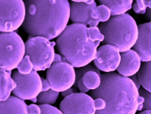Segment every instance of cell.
<instances>
[{
	"mask_svg": "<svg viewBox=\"0 0 151 114\" xmlns=\"http://www.w3.org/2000/svg\"><path fill=\"white\" fill-rule=\"evenodd\" d=\"M26 16L23 30L30 37L55 39L67 28L70 19L68 0H24Z\"/></svg>",
	"mask_w": 151,
	"mask_h": 114,
	"instance_id": "6da1fadb",
	"label": "cell"
},
{
	"mask_svg": "<svg viewBox=\"0 0 151 114\" xmlns=\"http://www.w3.org/2000/svg\"><path fill=\"white\" fill-rule=\"evenodd\" d=\"M90 95L93 99L103 98L106 102L105 109L96 111L98 114H135L144 101L131 78L114 71L101 75L99 87Z\"/></svg>",
	"mask_w": 151,
	"mask_h": 114,
	"instance_id": "7a4b0ae2",
	"label": "cell"
},
{
	"mask_svg": "<svg viewBox=\"0 0 151 114\" xmlns=\"http://www.w3.org/2000/svg\"><path fill=\"white\" fill-rule=\"evenodd\" d=\"M100 41H93L87 34V27L82 23L68 25L56 40L58 52L75 68L91 64L96 57Z\"/></svg>",
	"mask_w": 151,
	"mask_h": 114,
	"instance_id": "3957f363",
	"label": "cell"
},
{
	"mask_svg": "<svg viewBox=\"0 0 151 114\" xmlns=\"http://www.w3.org/2000/svg\"><path fill=\"white\" fill-rule=\"evenodd\" d=\"M99 30L105 36V44L113 45L120 52L130 50L138 38V26L129 14L112 16L99 25Z\"/></svg>",
	"mask_w": 151,
	"mask_h": 114,
	"instance_id": "277c9868",
	"label": "cell"
},
{
	"mask_svg": "<svg viewBox=\"0 0 151 114\" xmlns=\"http://www.w3.org/2000/svg\"><path fill=\"white\" fill-rule=\"evenodd\" d=\"M25 54V43L15 32L0 34V68L12 70L17 68Z\"/></svg>",
	"mask_w": 151,
	"mask_h": 114,
	"instance_id": "5b68a950",
	"label": "cell"
},
{
	"mask_svg": "<svg viewBox=\"0 0 151 114\" xmlns=\"http://www.w3.org/2000/svg\"><path fill=\"white\" fill-rule=\"evenodd\" d=\"M25 54L29 57L33 69L36 71L49 68L55 55L52 42L42 36L29 37L25 42Z\"/></svg>",
	"mask_w": 151,
	"mask_h": 114,
	"instance_id": "8992f818",
	"label": "cell"
},
{
	"mask_svg": "<svg viewBox=\"0 0 151 114\" xmlns=\"http://www.w3.org/2000/svg\"><path fill=\"white\" fill-rule=\"evenodd\" d=\"M46 77L52 89L63 92L74 85L76 74L73 65L65 61L60 54H55L53 64L47 70Z\"/></svg>",
	"mask_w": 151,
	"mask_h": 114,
	"instance_id": "52a82bcc",
	"label": "cell"
},
{
	"mask_svg": "<svg viewBox=\"0 0 151 114\" xmlns=\"http://www.w3.org/2000/svg\"><path fill=\"white\" fill-rule=\"evenodd\" d=\"M26 7L23 0H0V31L14 32L23 25Z\"/></svg>",
	"mask_w": 151,
	"mask_h": 114,
	"instance_id": "ba28073f",
	"label": "cell"
},
{
	"mask_svg": "<svg viewBox=\"0 0 151 114\" xmlns=\"http://www.w3.org/2000/svg\"><path fill=\"white\" fill-rule=\"evenodd\" d=\"M12 78L17 83V87L12 92L20 99L31 101L42 92V78L35 69L29 74L15 71Z\"/></svg>",
	"mask_w": 151,
	"mask_h": 114,
	"instance_id": "9c48e42d",
	"label": "cell"
},
{
	"mask_svg": "<svg viewBox=\"0 0 151 114\" xmlns=\"http://www.w3.org/2000/svg\"><path fill=\"white\" fill-rule=\"evenodd\" d=\"M60 110L64 114H94V99L86 93H73L65 97L60 104Z\"/></svg>",
	"mask_w": 151,
	"mask_h": 114,
	"instance_id": "30bf717a",
	"label": "cell"
},
{
	"mask_svg": "<svg viewBox=\"0 0 151 114\" xmlns=\"http://www.w3.org/2000/svg\"><path fill=\"white\" fill-rule=\"evenodd\" d=\"M120 61L121 54L118 48L113 45L105 44L97 50V54L93 63L101 71L112 72L116 70Z\"/></svg>",
	"mask_w": 151,
	"mask_h": 114,
	"instance_id": "8fae6325",
	"label": "cell"
},
{
	"mask_svg": "<svg viewBox=\"0 0 151 114\" xmlns=\"http://www.w3.org/2000/svg\"><path fill=\"white\" fill-rule=\"evenodd\" d=\"M96 8L97 4L95 2L92 4L86 2H72L70 4V20L73 23L97 27L100 22L92 17V13Z\"/></svg>",
	"mask_w": 151,
	"mask_h": 114,
	"instance_id": "7c38bea8",
	"label": "cell"
},
{
	"mask_svg": "<svg viewBox=\"0 0 151 114\" xmlns=\"http://www.w3.org/2000/svg\"><path fill=\"white\" fill-rule=\"evenodd\" d=\"M142 62L151 60V21L138 26V38L133 46Z\"/></svg>",
	"mask_w": 151,
	"mask_h": 114,
	"instance_id": "4fadbf2b",
	"label": "cell"
},
{
	"mask_svg": "<svg viewBox=\"0 0 151 114\" xmlns=\"http://www.w3.org/2000/svg\"><path fill=\"white\" fill-rule=\"evenodd\" d=\"M141 63L142 60L137 52L134 49H130L121 54V61L116 70L119 74L130 77L138 73L142 65Z\"/></svg>",
	"mask_w": 151,
	"mask_h": 114,
	"instance_id": "5bb4252c",
	"label": "cell"
},
{
	"mask_svg": "<svg viewBox=\"0 0 151 114\" xmlns=\"http://www.w3.org/2000/svg\"><path fill=\"white\" fill-rule=\"evenodd\" d=\"M4 113H28V106L23 99L17 96H10L5 101H0V114Z\"/></svg>",
	"mask_w": 151,
	"mask_h": 114,
	"instance_id": "9a60e30c",
	"label": "cell"
},
{
	"mask_svg": "<svg viewBox=\"0 0 151 114\" xmlns=\"http://www.w3.org/2000/svg\"><path fill=\"white\" fill-rule=\"evenodd\" d=\"M16 87L17 83L12 77V70L0 68V101L8 99Z\"/></svg>",
	"mask_w": 151,
	"mask_h": 114,
	"instance_id": "2e32d148",
	"label": "cell"
},
{
	"mask_svg": "<svg viewBox=\"0 0 151 114\" xmlns=\"http://www.w3.org/2000/svg\"><path fill=\"white\" fill-rule=\"evenodd\" d=\"M100 4L107 6L111 12V16L124 14L132 8L133 0H98Z\"/></svg>",
	"mask_w": 151,
	"mask_h": 114,
	"instance_id": "e0dca14e",
	"label": "cell"
},
{
	"mask_svg": "<svg viewBox=\"0 0 151 114\" xmlns=\"http://www.w3.org/2000/svg\"><path fill=\"white\" fill-rule=\"evenodd\" d=\"M137 75L142 87L151 92V60L143 62Z\"/></svg>",
	"mask_w": 151,
	"mask_h": 114,
	"instance_id": "ac0fdd59",
	"label": "cell"
},
{
	"mask_svg": "<svg viewBox=\"0 0 151 114\" xmlns=\"http://www.w3.org/2000/svg\"><path fill=\"white\" fill-rule=\"evenodd\" d=\"M84 84L90 90L96 89L101 83V75L94 70H89L82 76Z\"/></svg>",
	"mask_w": 151,
	"mask_h": 114,
	"instance_id": "d6986e66",
	"label": "cell"
},
{
	"mask_svg": "<svg viewBox=\"0 0 151 114\" xmlns=\"http://www.w3.org/2000/svg\"><path fill=\"white\" fill-rule=\"evenodd\" d=\"M60 92L55 91L52 89L47 90V91H42L37 98V103L38 104H48V105H54L56 102L59 97Z\"/></svg>",
	"mask_w": 151,
	"mask_h": 114,
	"instance_id": "ffe728a7",
	"label": "cell"
},
{
	"mask_svg": "<svg viewBox=\"0 0 151 114\" xmlns=\"http://www.w3.org/2000/svg\"><path fill=\"white\" fill-rule=\"evenodd\" d=\"M111 16V10L104 4L97 6V8L92 13V17L95 20H98L99 22L105 23L108 21Z\"/></svg>",
	"mask_w": 151,
	"mask_h": 114,
	"instance_id": "44dd1931",
	"label": "cell"
},
{
	"mask_svg": "<svg viewBox=\"0 0 151 114\" xmlns=\"http://www.w3.org/2000/svg\"><path fill=\"white\" fill-rule=\"evenodd\" d=\"M17 69L22 74H29L33 70V64L28 55L24 56L23 60L18 64Z\"/></svg>",
	"mask_w": 151,
	"mask_h": 114,
	"instance_id": "7402d4cb",
	"label": "cell"
},
{
	"mask_svg": "<svg viewBox=\"0 0 151 114\" xmlns=\"http://www.w3.org/2000/svg\"><path fill=\"white\" fill-rule=\"evenodd\" d=\"M87 34L88 37L91 40L93 41H104L105 40V36L102 34L99 30V28H98L97 27H90L87 28Z\"/></svg>",
	"mask_w": 151,
	"mask_h": 114,
	"instance_id": "603a6c76",
	"label": "cell"
},
{
	"mask_svg": "<svg viewBox=\"0 0 151 114\" xmlns=\"http://www.w3.org/2000/svg\"><path fill=\"white\" fill-rule=\"evenodd\" d=\"M138 91H139L140 95L144 98V101H143V104H142L143 106H142V111L151 110V92L146 90L142 87L140 88Z\"/></svg>",
	"mask_w": 151,
	"mask_h": 114,
	"instance_id": "cb8c5ba5",
	"label": "cell"
},
{
	"mask_svg": "<svg viewBox=\"0 0 151 114\" xmlns=\"http://www.w3.org/2000/svg\"><path fill=\"white\" fill-rule=\"evenodd\" d=\"M41 113L42 114H61V111L48 104H40Z\"/></svg>",
	"mask_w": 151,
	"mask_h": 114,
	"instance_id": "d4e9b609",
	"label": "cell"
},
{
	"mask_svg": "<svg viewBox=\"0 0 151 114\" xmlns=\"http://www.w3.org/2000/svg\"><path fill=\"white\" fill-rule=\"evenodd\" d=\"M133 11L137 14H145L147 11V7L144 4L142 0H135V3L132 5Z\"/></svg>",
	"mask_w": 151,
	"mask_h": 114,
	"instance_id": "484cf974",
	"label": "cell"
},
{
	"mask_svg": "<svg viewBox=\"0 0 151 114\" xmlns=\"http://www.w3.org/2000/svg\"><path fill=\"white\" fill-rule=\"evenodd\" d=\"M94 106H95L96 111L103 110L106 106V102L103 98H96L94 99Z\"/></svg>",
	"mask_w": 151,
	"mask_h": 114,
	"instance_id": "4316f807",
	"label": "cell"
},
{
	"mask_svg": "<svg viewBox=\"0 0 151 114\" xmlns=\"http://www.w3.org/2000/svg\"><path fill=\"white\" fill-rule=\"evenodd\" d=\"M28 113L30 114H40L41 109L39 106H36L35 104H31L28 106Z\"/></svg>",
	"mask_w": 151,
	"mask_h": 114,
	"instance_id": "83f0119b",
	"label": "cell"
},
{
	"mask_svg": "<svg viewBox=\"0 0 151 114\" xmlns=\"http://www.w3.org/2000/svg\"><path fill=\"white\" fill-rule=\"evenodd\" d=\"M78 89H79V90L81 92V93H87V92L90 91V89H87V88L86 87V85L84 84L82 78L79 81V82H78Z\"/></svg>",
	"mask_w": 151,
	"mask_h": 114,
	"instance_id": "f1b7e54d",
	"label": "cell"
},
{
	"mask_svg": "<svg viewBox=\"0 0 151 114\" xmlns=\"http://www.w3.org/2000/svg\"><path fill=\"white\" fill-rule=\"evenodd\" d=\"M51 89L50 83L47 79L42 78V91H47Z\"/></svg>",
	"mask_w": 151,
	"mask_h": 114,
	"instance_id": "f546056e",
	"label": "cell"
},
{
	"mask_svg": "<svg viewBox=\"0 0 151 114\" xmlns=\"http://www.w3.org/2000/svg\"><path fill=\"white\" fill-rule=\"evenodd\" d=\"M130 78H131V80L134 81V83L136 84V86L137 87V89H139L140 88L142 87V85H141V82H140L139 78H138V75L137 74H135V75L131 76Z\"/></svg>",
	"mask_w": 151,
	"mask_h": 114,
	"instance_id": "4dcf8cb0",
	"label": "cell"
},
{
	"mask_svg": "<svg viewBox=\"0 0 151 114\" xmlns=\"http://www.w3.org/2000/svg\"><path fill=\"white\" fill-rule=\"evenodd\" d=\"M62 93V96L65 98V97H67V96H68V95H70V94H72V93H74V91H73V88H70V89H67V90H65V91L61 92Z\"/></svg>",
	"mask_w": 151,
	"mask_h": 114,
	"instance_id": "1f68e13d",
	"label": "cell"
},
{
	"mask_svg": "<svg viewBox=\"0 0 151 114\" xmlns=\"http://www.w3.org/2000/svg\"><path fill=\"white\" fill-rule=\"evenodd\" d=\"M145 19H147L148 21H151V9L147 10V11L145 13Z\"/></svg>",
	"mask_w": 151,
	"mask_h": 114,
	"instance_id": "d6a6232c",
	"label": "cell"
},
{
	"mask_svg": "<svg viewBox=\"0 0 151 114\" xmlns=\"http://www.w3.org/2000/svg\"><path fill=\"white\" fill-rule=\"evenodd\" d=\"M142 1H143V3H144V4L146 5L147 8L151 9V0H142Z\"/></svg>",
	"mask_w": 151,
	"mask_h": 114,
	"instance_id": "836d02e7",
	"label": "cell"
},
{
	"mask_svg": "<svg viewBox=\"0 0 151 114\" xmlns=\"http://www.w3.org/2000/svg\"><path fill=\"white\" fill-rule=\"evenodd\" d=\"M141 113H151V110H145V111H141Z\"/></svg>",
	"mask_w": 151,
	"mask_h": 114,
	"instance_id": "e575fe53",
	"label": "cell"
},
{
	"mask_svg": "<svg viewBox=\"0 0 151 114\" xmlns=\"http://www.w3.org/2000/svg\"><path fill=\"white\" fill-rule=\"evenodd\" d=\"M72 2H86L87 0H71Z\"/></svg>",
	"mask_w": 151,
	"mask_h": 114,
	"instance_id": "d590c367",
	"label": "cell"
},
{
	"mask_svg": "<svg viewBox=\"0 0 151 114\" xmlns=\"http://www.w3.org/2000/svg\"><path fill=\"white\" fill-rule=\"evenodd\" d=\"M31 101L34 103L37 102V98H34V99H32V100H31Z\"/></svg>",
	"mask_w": 151,
	"mask_h": 114,
	"instance_id": "8d00e7d4",
	"label": "cell"
}]
</instances>
